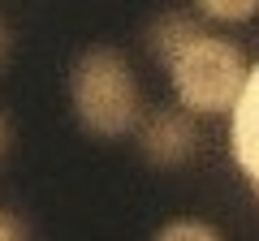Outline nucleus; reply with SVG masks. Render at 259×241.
Wrapping results in <instances>:
<instances>
[{"label":"nucleus","mask_w":259,"mask_h":241,"mask_svg":"<svg viewBox=\"0 0 259 241\" xmlns=\"http://www.w3.org/2000/svg\"><path fill=\"white\" fill-rule=\"evenodd\" d=\"M134 134H139V151L156 168H182L199 151V125H194V112H186V108L143 112Z\"/></svg>","instance_id":"7ed1b4c3"},{"label":"nucleus","mask_w":259,"mask_h":241,"mask_svg":"<svg viewBox=\"0 0 259 241\" xmlns=\"http://www.w3.org/2000/svg\"><path fill=\"white\" fill-rule=\"evenodd\" d=\"M69 103L87 134L95 138H121L139 130L143 103L139 78L117 47H87L69 69Z\"/></svg>","instance_id":"f257e3e1"},{"label":"nucleus","mask_w":259,"mask_h":241,"mask_svg":"<svg viewBox=\"0 0 259 241\" xmlns=\"http://www.w3.org/2000/svg\"><path fill=\"white\" fill-rule=\"evenodd\" d=\"M0 241H26V228H22V220H13L9 211H0Z\"/></svg>","instance_id":"6e6552de"},{"label":"nucleus","mask_w":259,"mask_h":241,"mask_svg":"<svg viewBox=\"0 0 259 241\" xmlns=\"http://www.w3.org/2000/svg\"><path fill=\"white\" fill-rule=\"evenodd\" d=\"M5 61H9V26L0 22V65H5Z\"/></svg>","instance_id":"9d476101"},{"label":"nucleus","mask_w":259,"mask_h":241,"mask_svg":"<svg viewBox=\"0 0 259 241\" xmlns=\"http://www.w3.org/2000/svg\"><path fill=\"white\" fill-rule=\"evenodd\" d=\"M151 241H225V237L207 220H168Z\"/></svg>","instance_id":"0eeeda50"},{"label":"nucleus","mask_w":259,"mask_h":241,"mask_svg":"<svg viewBox=\"0 0 259 241\" xmlns=\"http://www.w3.org/2000/svg\"><path fill=\"white\" fill-rule=\"evenodd\" d=\"M9 142H13V130H9V116L0 112V155L9 151Z\"/></svg>","instance_id":"1a4fd4ad"},{"label":"nucleus","mask_w":259,"mask_h":241,"mask_svg":"<svg viewBox=\"0 0 259 241\" xmlns=\"http://www.w3.org/2000/svg\"><path fill=\"white\" fill-rule=\"evenodd\" d=\"M194 13L221 22V26H238L259 13V0H194Z\"/></svg>","instance_id":"423d86ee"},{"label":"nucleus","mask_w":259,"mask_h":241,"mask_svg":"<svg viewBox=\"0 0 259 241\" xmlns=\"http://www.w3.org/2000/svg\"><path fill=\"white\" fill-rule=\"evenodd\" d=\"M250 65L246 56L238 52V43L221 35H203L194 39L173 65H168V82H173V95L186 112L194 116H221V112H233V103L246 91Z\"/></svg>","instance_id":"f03ea898"},{"label":"nucleus","mask_w":259,"mask_h":241,"mask_svg":"<svg viewBox=\"0 0 259 241\" xmlns=\"http://www.w3.org/2000/svg\"><path fill=\"white\" fill-rule=\"evenodd\" d=\"M203 35H207V30H203V22H199V13H190V9H168V13H160V18L151 22L147 47H151V56H156L160 65H173L177 56H182L194 39H203Z\"/></svg>","instance_id":"39448f33"},{"label":"nucleus","mask_w":259,"mask_h":241,"mask_svg":"<svg viewBox=\"0 0 259 241\" xmlns=\"http://www.w3.org/2000/svg\"><path fill=\"white\" fill-rule=\"evenodd\" d=\"M229 155L259 198V61L250 65L246 91L229 112Z\"/></svg>","instance_id":"20e7f679"}]
</instances>
